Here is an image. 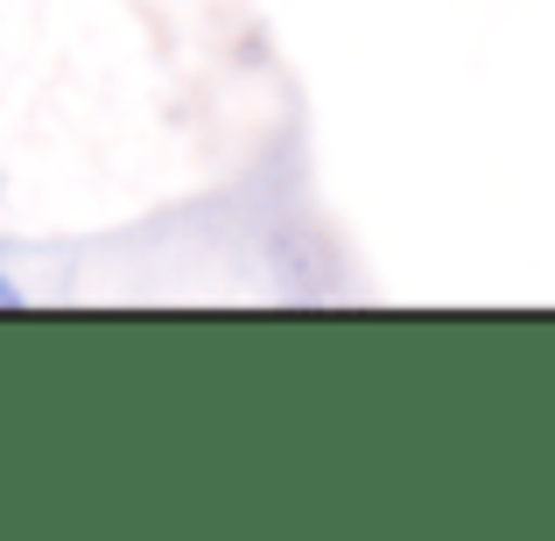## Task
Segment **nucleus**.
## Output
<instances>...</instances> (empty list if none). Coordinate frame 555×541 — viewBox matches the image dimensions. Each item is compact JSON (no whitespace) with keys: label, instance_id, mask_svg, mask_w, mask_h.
Masks as SVG:
<instances>
[{"label":"nucleus","instance_id":"obj_1","mask_svg":"<svg viewBox=\"0 0 555 541\" xmlns=\"http://www.w3.org/2000/svg\"><path fill=\"white\" fill-rule=\"evenodd\" d=\"M8 302H22V288H14L8 274H0V310H8Z\"/></svg>","mask_w":555,"mask_h":541}]
</instances>
